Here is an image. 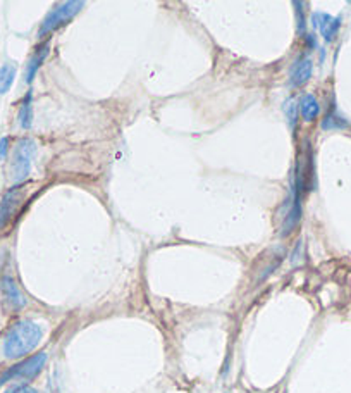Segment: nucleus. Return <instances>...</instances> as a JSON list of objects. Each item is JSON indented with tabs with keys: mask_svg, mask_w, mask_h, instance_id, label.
I'll return each instance as SVG.
<instances>
[{
	"mask_svg": "<svg viewBox=\"0 0 351 393\" xmlns=\"http://www.w3.org/2000/svg\"><path fill=\"white\" fill-rule=\"evenodd\" d=\"M18 67L14 63H7L0 67V95H6L14 85Z\"/></svg>",
	"mask_w": 351,
	"mask_h": 393,
	"instance_id": "nucleus-11",
	"label": "nucleus"
},
{
	"mask_svg": "<svg viewBox=\"0 0 351 393\" xmlns=\"http://www.w3.org/2000/svg\"><path fill=\"white\" fill-rule=\"evenodd\" d=\"M83 7H85V2H60L53 6L44 21H41L40 30H38V38H44L62 28Z\"/></svg>",
	"mask_w": 351,
	"mask_h": 393,
	"instance_id": "nucleus-2",
	"label": "nucleus"
},
{
	"mask_svg": "<svg viewBox=\"0 0 351 393\" xmlns=\"http://www.w3.org/2000/svg\"><path fill=\"white\" fill-rule=\"evenodd\" d=\"M0 297H2V302L9 311H21L26 305V297L22 295L16 281L11 276H4L0 280Z\"/></svg>",
	"mask_w": 351,
	"mask_h": 393,
	"instance_id": "nucleus-5",
	"label": "nucleus"
},
{
	"mask_svg": "<svg viewBox=\"0 0 351 393\" xmlns=\"http://www.w3.org/2000/svg\"><path fill=\"white\" fill-rule=\"evenodd\" d=\"M4 393H38L35 388L28 387V385H16V387L9 388V390H6Z\"/></svg>",
	"mask_w": 351,
	"mask_h": 393,
	"instance_id": "nucleus-15",
	"label": "nucleus"
},
{
	"mask_svg": "<svg viewBox=\"0 0 351 393\" xmlns=\"http://www.w3.org/2000/svg\"><path fill=\"white\" fill-rule=\"evenodd\" d=\"M298 109L301 112V117H303L307 123H312V121L317 120V116L320 114L319 102H317V98L312 94H307V95H303V97H301Z\"/></svg>",
	"mask_w": 351,
	"mask_h": 393,
	"instance_id": "nucleus-10",
	"label": "nucleus"
},
{
	"mask_svg": "<svg viewBox=\"0 0 351 393\" xmlns=\"http://www.w3.org/2000/svg\"><path fill=\"white\" fill-rule=\"evenodd\" d=\"M44 338V328L35 321H19L14 324L4 340V356L7 359H21L37 349Z\"/></svg>",
	"mask_w": 351,
	"mask_h": 393,
	"instance_id": "nucleus-1",
	"label": "nucleus"
},
{
	"mask_svg": "<svg viewBox=\"0 0 351 393\" xmlns=\"http://www.w3.org/2000/svg\"><path fill=\"white\" fill-rule=\"evenodd\" d=\"M37 155V143L32 138H21L14 147L11 161V178L14 183L25 181L32 173V164Z\"/></svg>",
	"mask_w": 351,
	"mask_h": 393,
	"instance_id": "nucleus-3",
	"label": "nucleus"
},
{
	"mask_svg": "<svg viewBox=\"0 0 351 393\" xmlns=\"http://www.w3.org/2000/svg\"><path fill=\"white\" fill-rule=\"evenodd\" d=\"M47 56H48V44H44L41 47L37 49L35 54H33L32 59H29L28 66H26V71H25L26 83H32L33 79H35L37 72L41 67V64H44V60L47 59Z\"/></svg>",
	"mask_w": 351,
	"mask_h": 393,
	"instance_id": "nucleus-9",
	"label": "nucleus"
},
{
	"mask_svg": "<svg viewBox=\"0 0 351 393\" xmlns=\"http://www.w3.org/2000/svg\"><path fill=\"white\" fill-rule=\"evenodd\" d=\"M9 152V138H2L0 140V159H4Z\"/></svg>",
	"mask_w": 351,
	"mask_h": 393,
	"instance_id": "nucleus-16",
	"label": "nucleus"
},
{
	"mask_svg": "<svg viewBox=\"0 0 351 393\" xmlns=\"http://www.w3.org/2000/svg\"><path fill=\"white\" fill-rule=\"evenodd\" d=\"M346 126H348V121L343 120V117L336 112L334 108L326 114V117H324V121H322L324 129H343V128H346Z\"/></svg>",
	"mask_w": 351,
	"mask_h": 393,
	"instance_id": "nucleus-13",
	"label": "nucleus"
},
{
	"mask_svg": "<svg viewBox=\"0 0 351 393\" xmlns=\"http://www.w3.org/2000/svg\"><path fill=\"white\" fill-rule=\"evenodd\" d=\"M312 25L320 32V35L326 38L327 41L334 40L338 35L339 28H341V19L329 16L326 13H314L312 14Z\"/></svg>",
	"mask_w": 351,
	"mask_h": 393,
	"instance_id": "nucleus-7",
	"label": "nucleus"
},
{
	"mask_svg": "<svg viewBox=\"0 0 351 393\" xmlns=\"http://www.w3.org/2000/svg\"><path fill=\"white\" fill-rule=\"evenodd\" d=\"M284 112H286V117H288L289 128L293 129L296 124V117H298V108H296V104L293 98H289V101L284 104Z\"/></svg>",
	"mask_w": 351,
	"mask_h": 393,
	"instance_id": "nucleus-14",
	"label": "nucleus"
},
{
	"mask_svg": "<svg viewBox=\"0 0 351 393\" xmlns=\"http://www.w3.org/2000/svg\"><path fill=\"white\" fill-rule=\"evenodd\" d=\"M32 91H28V95L25 97V101H22L21 108H19V112H18V121H19V126H21L22 129H29L33 124V105H32Z\"/></svg>",
	"mask_w": 351,
	"mask_h": 393,
	"instance_id": "nucleus-12",
	"label": "nucleus"
},
{
	"mask_svg": "<svg viewBox=\"0 0 351 393\" xmlns=\"http://www.w3.org/2000/svg\"><path fill=\"white\" fill-rule=\"evenodd\" d=\"M47 364V354L38 352L35 356L25 359V361L18 362L13 368L7 369L2 376H0V385L7 383V381H26L33 380L41 373V369Z\"/></svg>",
	"mask_w": 351,
	"mask_h": 393,
	"instance_id": "nucleus-4",
	"label": "nucleus"
},
{
	"mask_svg": "<svg viewBox=\"0 0 351 393\" xmlns=\"http://www.w3.org/2000/svg\"><path fill=\"white\" fill-rule=\"evenodd\" d=\"M312 60L310 57L303 56L300 59H296V63L291 66V71H289V79H291L293 86H301L310 79L312 76Z\"/></svg>",
	"mask_w": 351,
	"mask_h": 393,
	"instance_id": "nucleus-8",
	"label": "nucleus"
},
{
	"mask_svg": "<svg viewBox=\"0 0 351 393\" xmlns=\"http://www.w3.org/2000/svg\"><path fill=\"white\" fill-rule=\"evenodd\" d=\"M25 198V192L21 188H13L2 197V202H0V228L6 226L14 216H16L19 204Z\"/></svg>",
	"mask_w": 351,
	"mask_h": 393,
	"instance_id": "nucleus-6",
	"label": "nucleus"
}]
</instances>
